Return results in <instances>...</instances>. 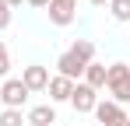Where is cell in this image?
Wrapping results in <instances>:
<instances>
[{"label":"cell","instance_id":"6da1fadb","mask_svg":"<svg viewBox=\"0 0 130 126\" xmlns=\"http://www.w3.org/2000/svg\"><path fill=\"white\" fill-rule=\"evenodd\" d=\"M106 91L112 95L116 105H130V67L127 63H112L106 70Z\"/></svg>","mask_w":130,"mask_h":126},{"label":"cell","instance_id":"7a4b0ae2","mask_svg":"<svg viewBox=\"0 0 130 126\" xmlns=\"http://www.w3.org/2000/svg\"><path fill=\"white\" fill-rule=\"evenodd\" d=\"M28 88L21 84V77H11V81H0V102H4V109H21L25 102H28Z\"/></svg>","mask_w":130,"mask_h":126},{"label":"cell","instance_id":"3957f363","mask_svg":"<svg viewBox=\"0 0 130 126\" xmlns=\"http://www.w3.org/2000/svg\"><path fill=\"white\" fill-rule=\"evenodd\" d=\"M46 14H49V25L67 28V25H74V18H77V0H49Z\"/></svg>","mask_w":130,"mask_h":126},{"label":"cell","instance_id":"277c9868","mask_svg":"<svg viewBox=\"0 0 130 126\" xmlns=\"http://www.w3.org/2000/svg\"><path fill=\"white\" fill-rule=\"evenodd\" d=\"M85 67H88V63L81 60V56H77L74 49H67V53H60V60H56V74L77 84L81 77H85Z\"/></svg>","mask_w":130,"mask_h":126},{"label":"cell","instance_id":"5b68a950","mask_svg":"<svg viewBox=\"0 0 130 126\" xmlns=\"http://www.w3.org/2000/svg\"><path fill=\"white\" fill-rule=\"evenodd\" d=\"M95 119H99L102 126H127L130 112L123 109V105H116L112 98H109V102H99V105H95Z\"/></svg>","mask_w":130,"mask_h":126},{"label":"cell","instance_id":"8992f818","mask_svg":"<svg viewBox=\"0 0 130 126\" xmlns=\"http://www.w3.org/2000/svg\"><path fill=\"white\" fill-rule=\"evenodd\" d=\"M70 105H74V112H95V105H99V91L88 88L85 81H77V84H74V95H70Z\"/></svg>","mask_w":130,"mask_h":126},{"label":"cell","instance_id":"52a82bcc","mask_svg":"<svg viewBox=\"0 0 130 126\" xmlns=\"http://www.w3.org/2000/svg\"><path fill=\"white\" fill-rule=\"evenodd\" d=\"M21 84L28 88V91H46V84H49V67H42V63L25 67L21 70Z\"/></svg>","mask_w":130,"mask_h":126},{"label":"cell","instance_id":"ba28073f","mask_svg":"<svg viewBox=\"0 0 130 126\" xmlns=\"http://www.w3.org/2000/svg\"><path fill=\"white\" fill-rule=\"evenodd\" d=\"M46 91H49V102H70V95H74V81H67V77H49L46 84Z\"/></svg>","mask_w":130,"mask_h":126},{"label":"cell","instance_id":"9c48e42d","mask_svg":"<svg viewBox=\"0 0 130 126\" xmlns=\"http://www.w3.org/2000/svg\"><path fill=\"white\" fill-rule=\"evenodd\" d=\"M106 70H109L106 63L91 60V63H88V67H85V77H81V81H85L88 88H95V91H102V88H106Z\"/></svg>","mask_w":130,"mask_h":126},{"label":"cell","instance_id":"30bf717a","mask_svg":"<svg viewBox=\"0 0 130 126\" xmlns=\"http://www.w3.org/2000/svg\"><path fill=\"white\" fill-rule=\"evenodd\" d=\"M25 123H32V126H53L56 123V109H53V105H35V109H28Z\"/></svg>","mask_w":130,"mask_h":126},{"label":"cell","instance_id":"8fae6325","mask_svg":"<svg viewBox=\"0 0 130 126\" xmlns=\"http://www.w3.org/2000/svg\"><path fill=\"white\" fill-rule=\"evenodd\" d=\"M112 21H120V25H130V0H109L106 4Z\"/></svg>","mask_w":130,"mask_h":126},{"label":"cell","instance_id":"7c38bea8","mask_svg":"<svg viewBox=\"0 0 130 126\" xmlns=\"http://www.w3.org/2000/svg\"><path fill=\"white\" fill-rule=\"evenodd\" d=\"M70 49H74V53H77L85 63L95 60V42H91V39H74V42H70Z\"/></svg>","mask_w":130,"mask_h":126},{"label":"cell","instance_id":"4fadbf2b","mask_svg":"<svg viewBox=\"0 0 130 126\" xmlns=\"http://www.w3.org/2000/svg\"><path fill=\"white\" fill-rule=\"evenodd\" d=\"M0 126H25L21 109H4V112H0Z\"/></svg>","mask_w":130,"mask_h":126},{"label":"cell","instance_id":"5bb4252c","mask_svg":"<svg viewBox=\"0 0 130 126\" xmlns=\"http://www.w3.org/2000/svg\"><path fill=\"white\" fill-rule=\"evenodd\" d=\"M7 70H11V56H7V46L0 42V77H4Z\"/></svg>","mask_w":130,"mask_h":126},{"label":"cell","instance_id":"9a60e30c","mask_svg":"<svg viewBox=\"0 0 130 126\" xmlns=\"http://www.w3.org/2000/svg\"><path fill=\"white\" fill-rule=\"evenodd\" d=\"M11 25V7H7V0H0V32Z\"/></svg>","mask_w":130,"mask_h":126},{"label":"cell","instance_id":"2e32d148","mask_svg":"<svg viewBox=\"0 0 130 126\" xmlns=\"http://www.w3.org/2000/svg\"><path fill=\"white\" fill-rule=\"evenodd\" d=\"M25 4H28V7H39V11H42V7H49V0H25Z\"/></svg>","mask_w":130,"mask_h":126},{"label":"cell","instance_id":"e0dca14e","mask_svg":"<svg viewBox=\"0 0 130 126\" xmlns=\"http://www.w3.org/2000/svg\"><path fill=\"white\" fill-rule=\"evenodd\" d=\"M88 4H95V7H106V4H109V0H88Z\"/></svg>","mask_w":130,"mask_h":126},{"label":"cell","instance_id":"ac0fdd59","mask_svg":"<svg viewBox=\"0 0 130 126\" xmlns=\"http://www.w3.org/2000/svg\"><path fill=\"white\" fill-rule=\"evenodd\" d=\"M21 4H25V0H7V7H21Z\"/></svg>","mask_w":130,"mask_h":126},{"label":"cell","instance_id":"d6986e66","mask_svg":"<svg viewBox=\"0 0 130 126\" xmlns=\"http://www.w3.org/2000/svg\"><path fill=\"white\" fill-rule=\"evenodd\" d=\"M127 126H130V119H127Z\"/></svg>","mask_w":130,"mask_h":126}]
</instances>
